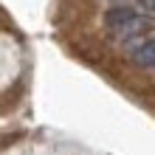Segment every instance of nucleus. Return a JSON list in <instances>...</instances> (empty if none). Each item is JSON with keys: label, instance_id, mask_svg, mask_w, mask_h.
<instances>
[{"label": "nucleus", "instance_id": "obj_1", "mask_svg": "<svg viewBox=\"0 0 155 155\" xmlns=\"http://www.w3.org/2000/svg\"><path fill=\"white\" fill-rule=\"evenodd\" d=\"M104 28L113 40H135L150 28V20L130 6H113L104 14Z\"/></svg>", "mask_w": 155, "mask_h": 155}, {"label": "nucleus", "instance_id": "obj_2", "mask_svg": "<svg viewBox=\"0 0 155 155\" xmlns=\"http://www.w3.org/2000/svg\"><path fill=\"white\" fill-rule=\"evenodd\" d=\"M133 62L141 68H152L155 71V37L152 40H144L133 48Z\"/></svg>", "mask_w": 155, "mask_h": 155}, {"label": "nucleus", "instance_id": "obj_3", "mask_svg": "<svg viewBox=\"0 0 155 155\" xmlns=\"http://www.w3.org/2000/svg\"><path fill=\"white\" fill-rule=\"evenodd\" d=\"M135 3H138V8L144 14H152L155 17V0H135Z\"/></svg>", "mask_w": 155, "mask_h": 155}]
</instances>
